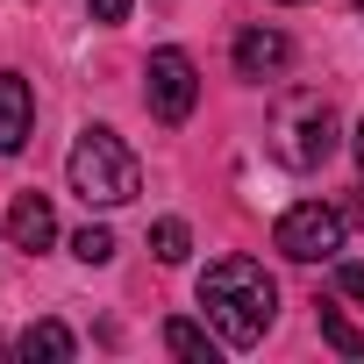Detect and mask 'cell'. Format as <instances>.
I'll list each match as a JSON object with an SVG mask.
<instances>
[{
	"mask_svg": "<svg viewBox=\"0 0 364 364\" xmlns=\"http://www.w3.org/2000/svg\"><path fill=\"white\" fill-rule=\"evenodd\" d=\"M350 150H357V178H364V122H357V136H350Z\"/></svg>",
	"mask_w": 364,
	"mask_h": 364,
	"instance_id": "2e32d148",
	"label": "cell"
},
{
	"mask_svg": "<svg viewBox=\"0 0 364 364\" xmlns=\"http://www.w3.org/2000/svg\"><path fill=\"white\" fill-rule=\"evenodd\" d=\"M336 286H343L350 300H364V264H336Z\"/></svg>",
	"mask_w": 364,
	"mask_h": 364,
	"instance_id": "9a60e30c",
	"label": "cell"
},
{
	"mask_svg": "<svg viewBox=\"0 0 364 364\" xmlns=\"http://www.w3.org/2000/svg\"><path fill=\"white\" fill-rule=\"evenodd\" d=\"M143 100H150V114H157L164 129H178V122L193 114V100H200L193 58H186V50H150V65H143Z\"/></svg>",
	"mask_w": 364,
	"mask_h": 364,
	"instance_id": "277c9868",
	"label": "cell"
},
{
	"mask_svg": "<svg viewBox=\"0 0 364 364\" xmlns=\"http://www.w3.org/2000/svg\"><path fill=\"white\" fill-rule=\"evenodd\" d=\"M150 250H157V264H186L193 229H186V222H157V229H150Z\"/></svg>",
	"mask_w": 364,
	"mask_h": 364,
	"instance_id": "8fae6325",
	"label": "cell"
},
{
	"mask_svg": "<svg viewBox=\"0 0 364 364\" xmlns=\"http://www.w3.org/2000/svg\"><path fill=\"white\" fill-rule=\"evenodd\" d=\"M272 243H279L293 264H321V257H336V250H343V215H336L328 200H300V208H286V215H279Z\"/></svg>",
	"mask_w": 364,
	"mask_h": 364,
	"instance_id": "5b68a950",
	"label": "cell"
},
{
	"mask_svg": "<svg viewBox=\"0 0 364 364\" xmlns=\"http://www.w3.org/2000/svg\"><path fill=\"white\" fill-rule=\"evenodd\" d=\"M286 8H300V0H286Z\"/></svg>",
	"mask_w": 364,
	"mask_h": 364,
	"instance_id": "e0dca14e",
	"label": "cell"
},
{
	"mask_svg": "<svg viewBox=\"0 0 364 364\" xmlns=\"http://www.w3.org/2000/svg\"><path fill=\"white\" fill-rule=\"evenodd\" d=\"M264 150L286 164V171H314V164H328L336 157V107L321 100V93H286L279 107H272V129H264Z\"/></svg>",
	"mask_w": 364,
	"mask_h": 364,
	"instance_id": "3957f363",
	"label": "cell"
},
{
	"mask_svg": "<svg viewBox=\"0 0 364 364\" xmlns=\"http://www.w3.org/2000/svg\"><path fill=\"white\" fill-rule=\"evenodd\" d=\"M321 336H328V350H336V357H364V336H357L336 307H321Z\"/></svg>",
	"mask_w": 364,
	"mask_h": 364,
	"instance_id": "4fadbf2b",
	"label": "cell"
},
{
	"mask_svg": "<svg viewBox=\"0 0 364 364\" xmlns=\"http://www.w3.org/2000/svg\"><path fill=\"white\" fill-rule=\"evenodd\" d=\"M15 350H22L29 364H36V357H43V364H65V357H72L79 343H72V328H65V321H29Z\"/></svg>",
	"mask_w": 364,
	"mask_h": 364,
	"instance_id": "9c48e42d",
	"label": "cell"
},
{
	"mask_svg": "<svg viewBox=\"0 0 364 364\" xmlns=\"http://www.w3.org/2000/svg\"><path fill=\"white\" fill-rule=\"evenodd\" d=\"M215 343H222V336H208V328H200V321H186V314H171V321H164V350H171V357L215 364Z\"/></svg>",
	"mask_w": 364,
	"mask_h": 364,
	"instance_id": "30bf717a",
	"label": "cell"
},
{
	"mask_svg": "<svg viewBox=\"0 0 364 364\" xmlns=\"http://www.w3.org/2000/svg\"><path fill=\"white\" fill-rule=\"evenodd\" d=\"M72 257H79V264H107V257H114V229H100V222H86V229L72 236Z\"/></svg>",
	"mask_w": 364,
	"mask_h": 364,
	"instance_id": "7c38bea8",
	"label": "cell"
},
{
	"mask_svg": "<svg viewBox=\"0 0 364 364\" xmlns=\"http://www.w3.org/2000/svg\"><path fill=\"white\" fill-rule=\"evenodd\" d=\"M286 65H293V43L279 29H243L236 36V72L243 79H279Z\"/></svg>",
	"mask_w": 364,
	"mask_h": 364,
	"instance_id": "ba28073f",
	"label": "cell"
},
{
	"mask_svg": "<svg viewBox=\"0 0 364 364\" xmlns=\"http://www.w3.org/2000/svg\"><path fill=\"white\" fill-rule=\"evenodd\" d=\"M65 178H72V193L86 200V208H129L136 200V186H143V164H136V150L114 136V129H79V143H72V157H65Z\"/></svg>",
	"mask_w": 364,
	"mask_h": 364,
	"instance_id": "7a4b0ae2",
	"label": "cell"
},
{
	"mask_svg": "<svg viewBox=\"0 0 364 364\" xmlns=\"http://www.w3.org/2000/svg\"><path fill=\"white\" fill-rule=\"evenodd\" d=\"M36 136V93L22 72H0V157H15Z\"/></svg>",
	"mask_w": 364,
	"mask_h": 364,
	"instance_id": "8992f818",
	"label": "cell"
},
{
	"mask_svg": "<svg viewBox=\"0 0 364 364\" xmlns=\"http://www.w3.org/2000/svg\"><path fill=\"white\" fill-rule=\"evenodd\" d=\"M129 8H136V0H86L93 22H129Z\"/></svg>",
	"mask_w": 364,
	"mask_h": 364,
	"instance_id": "5bb4252c",
	"label": "cell"
},
{
	"mask_svg": "<svg viewBox=\"0 0 364 364\" xmlns=\"http://www.w3.org/2000/svg\"><path fill=\"white\" fill-rule=\"evenodd\" d=\"M8 243L29 250V257L58 243V208H50V193H15V208H8Z\"/></svg>",
	"mask_w": 364,
	"mask_h": 364,
	"instance_id": "52a82bcc",
	"label": "cell"
},
{
	"mask_svg": "<svg viewBox=\"0 0 364 364\" xmlns=\"http://www.w3.org/2000/svg\"><path fill=\"white\" fill-rule=\"evenodd\" d=\"M357 8H364V0H357Z\"/></svg>",
	"mask_w": 364,
	"mask_h": 364,
	"instance_id": "ac0fdd59",
	"label": "cell"
},
{
	"mask_svg": "<svg viewBox=\"0 0 364 364\" xmlns=\"http://www.w3.org/2000/svg\"><path fill=\"white\" fill-rule=\"evenodd\" d=\"M200 314L229 350H250V343H264V328L279 314V286L257 257H215L200 272Z\"/></svg>",
	"mask_w": 364,
	"mask_h": 364,
	"instance_id": "6da1fadb",
	"label": "cell"
}]
</instances>
